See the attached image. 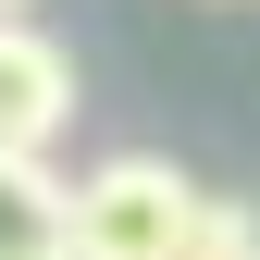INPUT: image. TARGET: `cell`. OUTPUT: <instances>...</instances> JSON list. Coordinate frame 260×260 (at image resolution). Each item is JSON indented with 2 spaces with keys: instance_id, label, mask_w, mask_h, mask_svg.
I'll use <instances>...</instances> for the list:
<instances>
[{
  "instance_id": "cell-1",
  "label": "cell",
  "mask_w": 260,
  "mask_h": 260,
  "mask_svg": "<svg viewBox=\"0 0 260 260\" xmlns=\"http://www.w3.org/2000/svg\"><path fill=\"white\" fill-rule=\"evenodd\" d=\"M199 174H174L161 149H112L75 174V260H186L199 236Z\"/></svg>"
},
{
  "instance_id": "cell-2",
  "label": "cell",
  "mask_w": 260,
  "mask_h": 260,
  "mask_svg": "<svg viewBox=\"0 0 260 260\" xmlns=\"http://www.w3.org/2000/svg\"><path fill=\"white\" fill-rule=\"evenodd\" d=\"M75 112H87V87H75V50H62L50 25L0 13V161H50Z\"/></svg>"
},
{
  "instance_id": "cell-3",
  "label": "cell",
  "mask_w": 260,
  "mask_h": 260,
  "mask_svg": "<svg viewBox=\"0 0 260 260\" xmlns=\"http://www.w3.org/2000/svg\"><path fill=\"white\" fill-rule=\"evenodd\" d=\"M0 260H75V186L50 161H0Z\"/></svg>"
},
{
  "instance_id": "cell-4",
  "label": "cell",
  "mask_w": 260,
  "mask_h": 260,
  "mask_svg": "<svg viewBox=\"0 0 260 260\" xmlns=\"http://www.w3.org/2000/svg\"><path fill=\"white\" fill-rule=\"evenodd\" d=\"M186 260H260V199H199Z\"/></svg>"
},
{
  "instance_id": "cell-5",
  "label": "cell",
  "mask_w": 260,
  "mask_h": 260,
  "mask_svg": "<svg viewBox=\"0 0 260 260\" xmlns=\"http://www.w3.org/2000/svg\"><path fill=\"white\" fill-rule=\"evenodd\" d=\"M0 13H13V0H0Z\"/></svg>"
},
{
  "instance_id": "cell-6",
  "label": "cell",
  "mask_w": 260,
  "mask_h": 260,
  "mask_svg": "<svg viewBox=\"0 0 260 260\" xmlns=\"http://www.w3.org/2000/svg\"><path fill=\"white\" fill-rule=\"evenodd\" d=\"M223 13H236V0H223Z\"/></svg>"
}]
</instances>
